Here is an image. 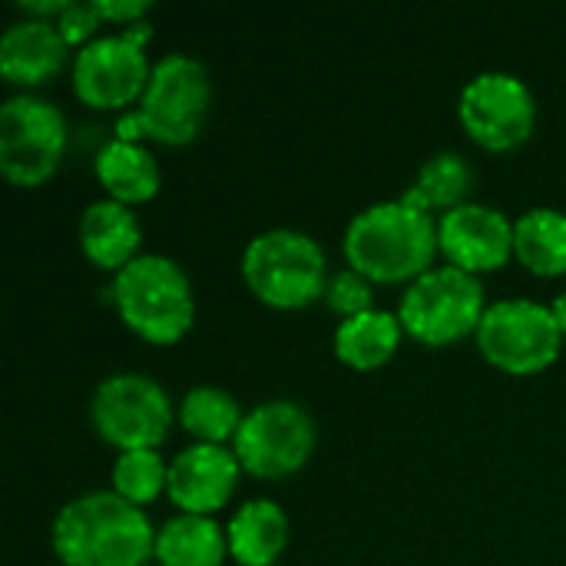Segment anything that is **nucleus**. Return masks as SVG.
Listing matches in <instances>:
<instances>
[{
    "label": "nucleus",
    "mask_w": 566,
    "mask_h": 566,
    "mask_svg": "<svg viewBox=\"0 0 566 566\" xmlns=\"http://www.w3.org/2000/svg\"><path fill=\"white\" fill-rule=\"evenodd\" d=\"M53 551L66 566H146L156 531L146 511L116 491H90L60 507Z\"/></svg>",
    "instance_id": "nucleus-1"
},
{
    "label": "nucleus",
    "mask_w": 566,
    "mask_h": 566,
    "mask_svg": "<svg viewBox=\"0 0 566 566\" xmlns=\"http://www.w3.org/2000/svg\"><path fill=\"white\" fill-rule=\"evenodd\" d=\"M438 226L431 212L401 199L361 209L345 229V259L368 282H405L431 272L438 252Z\"/></svg>",
    "instance_id": "nucleus-2"
},
{
    "label": "nucleus",
    "mask_w": 566,
    "mask_h": 566,
    "mask_svg": "<svg viewBox=\"0 0 566 566\" xmlns=\"http://www.w3.org/2000/svg\"><path fill=\"white\" fill-rule=\"evenodd\" d=\"M209 109V73L189 53H166L146 83L136 113H123L116 119V139L139 143V136H153L166 146L192 143Z\"/></svg>",
    "instance_id": "nucleus-3"
},
{
    "label": "nucleus",
    "mask_w": 566,
    "mask_h": 566,
    "mask_svg": "<svg viewBox=\"0 0 566 566\" xmlns=\"http://www.w3.org/2000/svg\"><path fill=\"white\" fill-rule=\"evenodd\" d=\"M126 328L153 345L179 342L196 315L192 285L186 272L166 255H136L123 265L109 285Z\"/></svg>",
    "instance_id": "nucleus-4"
},
{
    "label": "nucleus",
    "mask_w": 566,
    "mask_h": 566,
    "mask_svg": "<svg viewBox=\"0 0 566 566\" xmlns=\"http://www.w3.org/2000/svg\"><path fill=\"white\" fill-rule=\"evenodd\" d=\"M242 279L272 308H302L325 295V252L298 229H269L242 252Z\"/></svg>",
    "instance_id": "nucleus-5"
},
{
    "label": "nucleus",
    "mask_w": 566,
    "mask_h": 566,
    "mask_svg": "<svg viewBox=\"0 0 566 566\" xmlns=\"http://www.w3.org/2000/svg\"><path fill=\"white\" fill-rule=\"evenodd\" d=\"M484 312V285L478 275L454 265L415 279L398 305L401 328L424 345H451L478 332Z\"/></svg>",
    "instance_id": "nucleus-6"
},
{
    "label": "nucleus",
    "mask_w": 566,
    "mask_h": 566,
    "mask_svg": "<svg viewBox=\"0 0 566 566\" xmlns=\"http://www.w3.org/2000/svg\"><path fill=\"white\" fill-rule=\"evenodd\" d=\"M564 332L551 305L527 298H504L488 305L478 325L481 355L507 375H537L557 361Z\"/></svg>",
    "instance_id": "nucleus-7"
},
{
    "label": "nucleus",
    "mask_w": 566,
    "mask_h": 566,
    "mask_svg": "<svg viewBox=\"0 0 566 566\" xmlns=\"http://www.w3.org/2000/svg\"><path fill=\"white\" fill-rule=\"evenodd\" d=\"M93 428L119 451H156L172 424V405L159 381L123 371L93 391Z\"/></svg>",
    "instance_id": "nucleus-8"
},
{
    "label": "nucleus",
    "mask_w": 566,
    "mask_h": 566,
    "mask_svg": "<svg viewBox=\"0 0 566 566\" xmlns=\"http://www.w3.org/2000/svg\"><path fill=\"white\" fill-rule=\"evenodd\" d=\"M66 149L63 113L33 93L10 96L0 106V169L13 186L46 182Z\"/></svg>",
    "instance_id": "nucleus-9"
},
{
    "label": "nucleus",
    "mask_w": 566,
    "mask_h": 566,
    "mask_svg": "<svg viewBox=\"0 0 566 566\" xmlns=\"http://www.w3.org/2000/svg\"><path fill=\"white\" fill-rule=\"evenodd\" d=\"M149 36V23L139 20L123 33L96 36L80 46L73 60V93L93 109H123L136 96L143 99L153 73L143 53V43Z\"/></svg>",
    "instance_id": "nucleus-10"
},
{
    "label": "nucleus",
    "mask_w": 566,
    "mask_h": 566,
    "mask_svg": "<svg viewBox=\"0 0 566 566\" xmlns=\"http://www.w3.org/2000/svg\"><path fill=\"white\" fill-rule=\"evenodd\" d=\"M315 448V424L308 411L295 401H265L252 408L235 438L232 451L242 464L259 481H282L295 474Z\"/></svg>",
    "instance_id": "nucleus-11"
},
{
    "label": "nucleus",
    "mask_w": 566,
    "mask_h": 566,
    "mask_svg": "<svg viewBox=\"0 0 566 566\" xmlns=\"http://www.w3.org/2000/svg\"><path fill=\"white\" fill-rule=\"evenodd\" d=\"M468 136L484 149H514L534 133L537 106L524 80L511 73H478L458 103Z\"/></svg>",
    "instance_id": "nucleus-12"
},
{
    "label": "nucleus",
    "mask_w": 566,
    "mask_h": 566,
    "mask_svg": "<svg viewBox=\"0 0 566 566\" xmlns=\"http://www.w3.org/2000/svg\"><path fill=\"white\" fill-rule=\"evenodd\" d=\"M438 245L454 269L471 275L501 269L514 252V226L494 206L464 202L441 216Z\"/></svg>",
    "instance_id": "nucleus-13"
},
{
    "label": "nucleus",
    "mask_w": 566,
    "mask_h": 566,
    "mask_svg": "<svg viewBox=\"0 0 566 566\" xmlns=\"http://www.w3.org/2000/svg\"><path fill=\"white\" fill-rule=\"evenodd\" d=\"M239 458L222 444H189L169 464L166 494L182 514H206L226 507L239 484Z\"/></svg>",
    "instance_id": "nucleus-14"
},
{
    "label": "nucleus",
    "mask_w": 566,
    "mask_h": 566,
    "mask_svg": "<svg viewBox=\"0 0 566 566\" xmlns=\"http://www.w3.org/2000/svg\"><path fill=\"white\" fill-rule=\"evenodd\" d=\"M70 43L53 20H13L0 36V73L7 83L36 86L60 73Z\"/></svg>",
    "instance_id": "nucleus-15"
},
{
    "label": "nucleus",
    "mask_w": 566,
    "mask_h": 566,
    "mask_svg": "<svg viewBox=\"0 0 566 566\" xmlns=\"http://www.w3.org/2000/svg\"><path fill=\"white\" fill-rule=\"evenodd\" d=\"M139 242H143V232H139L133 209L116 199L93 202L80 219V245L86 259L96 262L99 269L119 272L123 265L136 259Z\"/></svg>",
    "instance_id": "nucleus-16"
},
{
    "label": "nucleus",
    "mask_w": 566,
    "mask_h": 566,
    "mask_svg": "<svg viewBox=\"0 0 566 566\" xmlns=\"http://www.w3.org/2000/svg\"><path fill=\"white\" fill-rule=\"evenodd\" d=\"M229 554L242 566H272L289 544V517L275 501H249L226 527Z\"/></svg>",
    "instance_id": "nucleus-17"
},
{
    "label": "nucleus",
    "mask_w": 566,
    "mask_h": 566,
    "mask_svg": "<svg viewBox=\"0 0 566 566\" xmlns=\"http://www.w3.org/2000/svg\"><path fill=\"white\" fill-rule=\"evenodd\" d=\"M226 554L229 534L206 514H179L156 531L153 557L163 566H222Z\"/></svg>",
    "instance_id": "nucleus-18"
},
{
    "label": "nucleus",
    "mask_w": 566,
    "mask_h": 566,
    "mask_svg": "<svg viewBox=\"0 0 566 566\" xmlns=\"http://www.w3.org/2000/svg\"><path fill=\"white\" fill-rule=\"evenodd\" d=\"M96 179L109 192V199L133 206L146 202L159 192V163L139 143L109 139L96 156Z\"/></svg>",
    "instance_id": "nucleus-19"
},
{
    "label": "nucleus",
    "mask_w": 566,
    "mask_h": 566,
    "mask_svg": "<svg viewBox=\"0 0 566 566\" xmlns=\"http://www.w3.org/2000/svg\"><path fill=\"white\" fill-rule=\"evenodd\" d=\"M401 318L381 308L361 312L355 318H345L335 328V355L352 365L355 371L381 368L401 345Z\"/></svg>",
    "instance_id": "nucleus-20"
},
{
    "label": "nucleus",
    "mask_w": 566,
    "mask_h": 566,
    "mask_svg": "<svg viewBox=\"0 0 566 566\" xmlns=\"http://www.w3.org/2000/svg\"><path fill=\"white\" fill-rule=\"evenodd\" d=\"M514 255L537 275L566 272V216L557 209H531L514 222Z\"/></svg>",
    "instance_id": "nucleus-21"
},
{
    "label": "nucleus",
    "mask_w": 566,
    "mask_h": 566,
    "mask_svg": "<svg viewBox=\"0 0 566 566\" xmlns=\"http://www.w3.org/2000/svg\"><path fill=\"white\" fill-rule=\"evenodd\" d=\"M242 418L245 415L239 411V401L226 388H216V385H199L186 391L179 405V424L192 438H199V444H222L235 438Z\"/></svg>",
    "instance_id": "nucleus-22"
},
{
    "label": "nucleus",
    "mask_w": 566,
    "mask_h": 566,
    "mask_svg": "<svg viewBox=\"0 0 566 566\" xmlns=\"http://www.w3.org/2000/svg\"><path fill=\"white\" fill-rule=\"evenodd\" d=\"M471 189V166L464 163V156L458 153H438L434 159H428L415 179V186L401 196V202L415 206V209H458L464 206V196Z\"/></svg>",
    "instance_id": "nucleus-23"
},
{
    "label": "nucleus",
    "mask_w": 566,
    "mask_h": 566,
    "mask_svg": "<svg viewBox=\"0 0 566 566\" xmlns=\"http://www.w3.org/2000/svg\"><path fill=\"white\" fill-rule=\"evenodd\" d=\"M169 468L163 464L159 451H123L113 464V491L129 504H149L166 491Z\"/></svg>",
    "instance_id": "nucleus-24"
},
{
    "label": "nucleus",
    "mask_w": 566,
    "mask_h": 566,
    "mask_svg": "<svg viewBox=\"0 0 566 566\" xmlns=\"http://www.w3.org/2000/svg\"><path fill=\"white\" fill-rule=\"evenodd\" d=\"M322 298H325V305H328L332 312H338V315H342V322L375 308V305H371V282H368L365 275H358L355 269H342V272H335V275L328 279V285H325V295H322Z\"/></svg>",
    "instance_id": "nucleus-25"
},
{
    "label": "nucleus",
    "mask_w": 566,
    "mask_h": 566,
    "mask_svg": "<svg viewBox=\"0 0 566 566\" xmlns=\"http://www.w3.org/2000/svg\"><path fill=\"white\" fill-rule=\"evenodd\" d=\"M99 20H103V13H99L96 3H70V7L60 13L56 30L63 33V40H66L70 46H80V43L86 46L90 40H96L93 33H96Z\"/></svg>",
    "instance_id": "nucleus-26"
},
{
    "label": "nucleus",
    "mask_w": 566,
    "mask_h": 566,
    "mask_svg": "<svg viewBox=\"0 0 566 566\" xmlns=\"http://www.w3.org/2000/svg\"><path fill=\"white\" fill-rule=\"evenodd\" d=\"M103 13V20H113V23H139L143 13H149V0H93Z\"/></svg>",
    "instance_id": "nucleus-27"
},
{
    "label": "nucleus",
    "mask_w": 566,
    "mask_h": 566,
    "mask_svg": "<svg viewBox=\"0 0 566 566\" xmlns=\"http://www.w3.org/2000/svg\"><path fill=\"white\" fill-rule=\"evenodd\" d=\"M70 7V0H23L20 3V10L27 13V17H36V20H50V17H56L60 20V13Z\"/></svg>",
    "instance_id": "nucleus-28"
},
{
    "label": "nucleus",
    "mask_w": 566,
    "mask_h": 566,
    "mask_svg": "<svg viewBox=\"0 0 566 566\" xmlns=\"http://www.w3.org/2000/svg\"><path fill=\"white\" fill-rule=\"evenodd\" d=\"M551 312H554V318H557L560 332H564V335H566V292H564V295H557V298H554Z\"/></svg>",
    "instance_id": "nucleus-29"
}]
</instances>
